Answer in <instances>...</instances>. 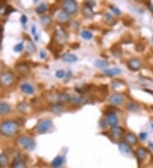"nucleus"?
<instances>
[{"mask_svg": "<svg viewBox=\"0 0 153 168\" xmlns=\"http://www.w3.org/2000/svg\"><path fill=\"white\" fill-rule=\"evenodd\" d=\"M63 8L64 10L68 13L69 15H73L76 14L77 11V3L73 0H67L63 3Z\"/></svg>", "mask_w": 153, "mask_h": 168, "instance_id": "nucleus-4", "label": "nucleus"}, {"mask_svg": "<svg viewBox=\"0 0 153 168\" xmlns=\"http://www.w3.org/2000/svg\"><path fill=\"white\" fill-rule=\"evenodd\" d=\"M20 89L26 94H33L34 93V88L32 86H31L28 83H23L20 86Z\"/></svg>", "mask_w": 153, "mask_h": 168, "instance_id": "nucleus-13", "label": "nucleus"}, {"mask_svg": "<svg viewBox=\"0 0 153 168\" xmlns=\"http://www.w3.org/2000/svg\"><path fill=\"white\" fill-rule=\"evenodd\" d=\"M148 7H149V10L153 13V4H152V3H148Z\"/></svg>", "mask_w": 153, "mask_h": 168, "instance_id": "nucleus-39", "label": "nucleus"}, {"mask_svg": "<svg viewBox=\"0 0 153 168\" xmlns=\"http://www.w3.org/2000/svg\"><path fill=\"white\" fill-rule=\"evenodd\" d=\"M69 18H70V15L68 13H66L65 10L60 11L59 14L57 15V19L60 21H66L69 20Z\"/></svg>", "mask_w": 153, "mask_h": 168, "instance_id": "nucleus-18", "label": "nucleus"}, {"mask_svg": "<svg viewBox=\"0 0 153 168\" xmlns=\"http://www.w3.org/2000/svg\"><path fill=\"white\" fill-rule=\"evenodd\" d=\"M55 76H56L57 78H59V79H62V78H64L65 76H66V72L63 70H59V71H56Z\"/></svg>", "mask_w": 153, "mask_h": 168, "instance_id": "nucleus-31", "label": "nucleus"}, {"mask_svg": "<svg viewBox=\"0 0 153 168\" xmlns=\"http://www.w3.org/2000/svg\"><path fill=\"white\" fill-rule=\"evenodd\" d=\"M62 163H63V158L59 155V156H56V157L53 160V161H52V166H53L54 167L58 168L61 167Z\"/></svg>", "mask_w": 153, "mask_h": 168, "instance_id": "nucleus-20", "label": "nucleus"}, {"mask_svg": "<svg viewBox=\"0 0 153 168\" xmlns=\"http://www.w3.org/2000/svg\"><path fill=\"white\" fill-rule=\"evenodd\" d=\"M128 66L130 70L132 71H139L141 67V61L139 59H131L130 61L128 62Z\"/></svg>", "mask_w": 153, "mask_h": 168, "instance_id": "nucleus-6", "label": "nucleus"}, {"mask_svg": "<svg viewBox=\"0 0 153 168\" xmlns=\"http://www.w3.org/2000/svg\"><path fill=\"white\" fill-rule=\"evenodd\" d=\"M149 148H150V150H152L153 151V144L152 143V142H150V143H149Z\"/></svg>", "mask_w": 153, "mask_h": 168, "instance_id": "nucleus-41", "label": "nucleus"}, {"mask_svg": "<svg viewBox=\"0 0 153 168\" xmlns=\"http://www.w3.org/2000/svg\"><path fill=\"white\" fill-rule=\"evenodd\" d=\"M40 57H41L42 59H44L46 57V54L44 52V51H41V53H40Z\"/></svg>", "mask_w": 153, "mask_h": 168, "instance_id": "nucleus-38", "label": "nucleus"}, {"mask_svg": "<svg viewBox=\"0 0 153 168\" xmlns=\"http://www.w3.org/2000/svg\"><path fill=\"white\" fill-rule=\"evenodd\" d=\"M58 168H62V167H58Z\"/></svg>", "mask_w": 153, "mask_h": 168, "instance_id": "nucleus-45", "label": "nucleus"}, {"mask_svg": "<svg viewBox=\"0 0 153 168\" xmlns=\"http://www.w3.org/2000/svg\"><path fill=\"white\" fill-rule=\"evenodd\" d=\"M83 12H84V14L87 15L88 14H89V15H92L93 14V12H92V8H89V7H85L84 9H83Z\"/></svg>", "mask_w": 153, "mask_h": 168, "instance_id": "nucleus-33", "label": "nucleus"}, {"mask_svg": "<svg viewBox=\"0 0 153 168\" xmlns=\"http://www.w3.org/2000/svg\"><path fill=\"white\" fill-rule=\"evenodd\" d=\"M13 81H14V76L10 72H5L0 76V83L4 86L10 85L13 82Z\"/></svg>", "mask_w": 153, "mask_h": 168, "instance_id": "nucleus-5", "label": "nucleus"}, {"mask_svg": "<svg viewBox=\"0 0 153 168\" xmlns=\"http://www.w3.org/2000/svg\"><path fill=\"white\" fill-rule=\"evenodd\" d=\"M111 10H112V12H113L115 15H120V13H121V11H120L117 8H116V7H111Z\"/></svg>", "mask_w": 153, "mask_h": 168, "instance_id": "nucleus-34", "label": "nucleus"}, {"mask_svg": "<svg viewBox=\"0 0 153 168\" xmlns=\"http://www.w3.org/2000/svg\"><path fill=\"white\" fill-rule=\"evenodd\" d=\"M13 168H27L26 167V164L24 161H15L14 165H13Z\"/></svg>", "mask_w": 153, "mask_h": 168, "instance_id": "nucleus-28", "label": "nucleus"}, {"mask_svg": "<svg viewBox=\"0 0 153 168\" xmlns=\"http://www.w3.org/2000/svg\"><path fill=\"white\" fill-rule=\"evenodd\" d=\"M55 98L53 99V102H55V103L67 102V101H70V99H71V97H70L67 93H59V94L55 95Z\"/></svg>", "mask_w": 153, "mask_h": 168, "instance_id": "nucleus-7", "label": "nucleus"}, {"mask_svg": "<svg viewBox=\"0 0 153 168\" xmlns=\"http://www.w3.org/2000/svg\"><path fill=\"white\" fill-rule=\"evenodd\" d=\"M94 65L99 69H106L109 66V63L105 60H97L94 62Z\"/></svg>", "mask_w": 153, "mask_h": 168, "instance_id": "nucleus-15", "label": "nucleus"}, {"mask_svg": "<svg viewBox=\"0 0 153 168\" xmlns=\"http://www.w3.org/2000/svg\"><path fill=\"white\" fill-rule=\"evenodd\" d=\"M100 127H101L102 128H104V127L107 126L106 121H105V120H101V121H100Z\"/></svg>", "mask_w": 153, "mask_h": 168, "instance_id": "nucleus-37", "label": "nucleus"}, {"mask_svg": "<svg viewBox=\"0 0 153 168\" xmlns=\"http://www.w3.org/2000/svg\"><path fill=\"white\" fill-rule=\"evenodd\" d=\"M70 101L74 103V104H80L83 101V99L82 97H78V96H73L70 99Z\"/></svg>", "mask_w": 153, "mask_h": 168, "instance_id": "nucleus-29", "label": "nucleus"}, {"mask_svg": "<svg viewBox=\"0 0 153 168\" xmlns=\"http://www.w3.org/2000/svg\"><path fill=\"white\" fill-rule=\"evenodd\" d=\"M20 21H21L22 24H26V23L27 22V17L25 15H21V17H20Z\"/></svg>", "mask_w": 153, "mask_h": 168, "instance_id": "nucleus-35", "label": "nucleus"}, {"mask_svg": "<svg viewBox=\"0 0 153 168\" xmlns=\"http://www.w3.org/2000/svg\"><path fill=\"white\" fill-rule=\"evenodd\" d=\"M52 125H53V122L51 120L44 119V120L40 121L38 123V126H37V129H38V133L44 134L47 132H48L49 129L52 127Z\"/></svg>", "mask_w": 153, "mask_h": 168, "instance_id": "nucleus-3", "label": "nucleus"}, {"mask_svg": "<svg viewBox=\"0 0 153 168\" xmlns=\"http://www.w3.org/2000/svg\"><path fill=\"white\" fill-rule=\"evenodd\" d=\"M109 100H110V102L112 105H121L122 103L123 98H122V96L121 94L116 93V94H112L111 96V98H110Z\"/></svg>", "mask_w": 153, "mask_h": 168, "instance_id": "nucleus-9", "label": "nucleus"}, {"mask_svg": "<svg viewBox=\"0 0 153 168\" xmlns=\"http://www.w3.org/2000/svg\"><path fill=\"white\" fill-rule=\"evenodd\" d=\"M0 33H1V27H0Z\"/></svg>", "mask_w": 153, "mask_h": 168, "instance_id": "nucleus-43", "label": "nucleus"}, {"mask_svg": "<svg viewBox=\"0 0 153 168\" xmlns=\"http://www.w3.org/2000/svg\"><path fill=\"white\" fill-rule=\"evenodd\" d=\"M23 48H24L23 43H20V44H16V45L14 47V50H15V52H20V51L23 50Z\"/></svg>", "mask_w": 153, "mask_h": 168, "instance_id": "nucleus-32", "label": "nucleus"}, {"mask_svg": "<svg viewBox=\"0 0 153 168\" xmlns=\"http://www.w3.org/2000/svg\"><path fill=\"white\" fill-rule=\"evenodd\" d=\"M146 136H147L146 133H140V134H139V137H140L141 140H145Z\"/></svg>", "mask_w": 153, "mask_h": 168, "instance_id": "nucleus-36", "label": "nucleus"}, {"mask_svg": "<svg viewBox=\"0 0 153 168\" xmlns=\"http://www.w3.org/2000/svg\"><path fill=\"white\" fill-rule=\"evenodd\" d=\"M118 148H119V150L121 151V153L124 154H129L132 152V150L129 147V145L126 143H123V142H120L118 144Z\"/></svg>", "mask_w": 153, "mask_h": 168, "instance_id": "nucleus-10", "label": "nucleus"}, {"mask_svg": "<svg viewBox=\"0 0 153 168\" xmlns=\"http://www.w3.org/2000/svg\"><path fill=\"white\" fill-rule=\"evenodd\" d=\"M107 122L112 127H116L118 123V118L117 116V115L115 113H109L107 115Z\"/></svg>", "mask_w": 153, "mask_h": 168, "instance_id": "nucleus-8", "label": "nucleus"}, {"mask_svg": "<svg viewBox=\"0 0 153 168\" xmlns=\"http://www.w3.org/2000/svg\"><path fill=\"white\" fill-rule=\"evenodd\" d=\"M106 18H107V20H111L112 17H111V15H110V14H107V15H106Z\"/></svg>", "mask_w": 153, "mask_h": 168, "instance_id": "nucleus-40", "label": "nucleus"}, {"mask_svg": "<svg viewBox=\"0 0 153 168\" xmlns=\"http://www.w3.org/2000/svg\"><path fill=\"white\" fill-rule=\"evenodd\" d=\"M19 143L20 144L27 150H33L36 147V144L35 141L29 137L27 136H23L19 139Z\"/></svg>", "mask_w": 153, "mask_h": 168, "instance_id": "nucleus-2", "label": "nucleus"}, {"mask_svg": "<svg viewBox=\"0 0 153 168\" xmlns=\"http://www.w3.org/2000/svg\"><path fill=\"white\" fill-rule=\"evenodd\" d=\"M8 161H9V159H8L6 154H0V165L5 166V165H7Z\"/></svg>", "mask_w": 153, "mask_h": 168, "instance_id": "nucleus-27", "label": "nucleus"}, {"mask_svg": "<svg viewBox=\"0 0 153 168\" xmlns=\"http://www.w3.org/2000/svg\"><path fill=\"white\" fill-rule=\"evenodd\" d=\"M136 155L139 160H144L147 156V151L144 148H139L136 150Z\"/></svg>", "mask_w": 153, "mask_h": 168, "instance_id": "nucleus-19", "label": "nucleus"}, {"mask_svg": "<svg viewBox=\"0 0 153 168\" xmlns=\"http://www.w3.org/2000/svg\"><path fill=\"white\" fill-rule=\"evenodd\" d=\"M62 61L68 63H74L77 61V57L73 54H66L62 56Z\"/></svg>", "mask_w": 153, "mask_h": 168, "instance_id": "nucleus-14", "label": "nucleus"}, {"mask_svg": "<svg viewBox=\"0 0 153 168\" xmlns=\"http://www.w3.org/2000/svg\"><path fill=\"white\" fill-rule=\"evenodd\" d=\"M81 37H82L83 38L86 39V40H89V39H91L92 37H93V34H92L89 31L85 30L81 32Z\"/></svg>", "mask_w": 153, "mask_h": 168, "instance_id": "nucleus-23", "label": "nucleus"}, {"mask_svg": "<svg viewBox=\"0 0 153 168\" xmlns=\"http://www.w3.org/2000/svg\"><path fill=\"white\" fill-rule=\"evenodd\" d=\"M47 10V7L44 3H41L37 9H36V12L38 14V15H41V14H44Z\"/></svg>", "mask_w": 153, "mask_h": 168, "instance_id": "nucleus-25", "label": "nucleus"}, {"mask_svg": "<svg viewBox=\"0 0 153 168\" xmlns=\"http://www.w3.org/2000/svg\"><path fill=\"white\" fill-rule=\"evenodd\" d=\"M152 129H153V123H152Z\"/></svg>", "mask_w": 153, "mask_h": 168, "instance_id": "nucleus-42", "label": "nucleus"}, {"mask_svg": "<svg viewBox=\"0 0 153 168\" xmlns=\"http://www.w3.org/2000/svg\"><path fill=\"white\" fill-rule=\"evenodd\" d=\"M18 71H19L20 73H22V74H26V73H27V72L29 71V68H28L26 65L22 64V65H19Z\"/></svg>", "mask_w": 153, "mask_h": 168, "instance_id": "nucleus-26", "label": "nucleus"}, {"mask_svg": "<svg viewBox=\"0 0 153 168\" xmlns=\"http://www.w3.org/2000/svg\"><path fill=\"white\" fill-rule=\"evenodd\" d=\"M63 110V106L60 105V104H55L51 106V111L54 113H61V111Z\"/></svg>", "mask_w": 153, "mask_h": 168, "instance_id": "nucleus-22", "label": "nucleus"}, {"mask_svg": "<svg viewBox=\"0 0 153 168\" xmlns=\"http://www.w3.org/2000/svg\"><path fill=\"white\" fill-rule=\"evenodd\" d=\"M31 33H32V35H33V37H34V39H35L36 41H38L39 37H38V32H37V28H36L35 26H32V27H31Z\"/></svg>", "mask_w": 153, "mask_h": 168, "instance_id": "nucleus-30", "label": "nucleus"}, {"mask_svg": "<svg viewBox=\"0 0 153 168\" xmlns=\"http://www.w3.org/2000/svg\"><path fill=\"white\" fill-rule=\"evenodd\" d=\"M10 112V106L5 102H1L0 103V115L5 116V115H8Z\"/></svg>", "mask_w": 153, "mask_h": 168, "instance_id": "nucleus-12", "label": "nucleus"}, {"mask_svg": "<svg viewBox=\"0 0 153 168\" xmlns=\"http://www.w3.org/2000/svg\"><path fill=\"white\" fill-rule=\"evenodd\" d=\"M125 140L128 143V144H135L138 141V137H136V135L133 133H128L126 137H125Z\"/></svg>", "mask_w": 153, "mask_h": 168, "instance_id": "nucleus-11", "label": "nucleus"}, {"mask_svg": "<svg viewBox=\"0 0 153 168\" xmlns=\"http://www.w3.org/2000/svg\"><path fill=\"white\" fill-rule=\"evenodd\" d=\"M51 21H52L51 18L49 16H48V15H44V16H43L41 18V23L44 26H48L51 23Z\"/></svg>", "mask_w": 153, "mask_h": 168, "instance_id": "nucleus-24", "label": "nucleus"}, {"mask_svg": "<svg viewBox=\"0 0 153 168\" xmlns=\"http://www.w3.org/2000/svg\"><path fill=\"white\" fill-rule=\"evenodd\" d=\"M111 133L113 135V137H116V138H118L119 137H121L123 133V129L119 127H113L111 128Z\"/></svg>", "mask_w": 153, "mask_h": 168, "instance_id": "nucleus-17", "label": "nucleus"}, {"mask_svg": "<svg viewBox=\"0 0 153 168\" xmlns=\"http://www.w3.org/2000/svg\"><path fill=\"white\" fill-rule=\"evenodd\" d=\"M19 129L18 124L12 121H7L2 123L0 127V133L4 136H12L17 133Z\"/></svg>", "mask_w": 153, "mask_h": 168, "instance_id": "nucleus-1", "label": "nucleus"}, {"mask_svg": "<svg viewBox=\"0 0 153 168\" xmlns=\"http://www.w3.org/2000/svg\"><path fill=\"white\" fill-rule=\"evenodd\" d=\"M104 72H105V74H107V76H113L120 74L121 70L118 68H109V69H105Z\"/></svg>", "mask_w": 153, "mask_h": 168, "instance_id": "nucleus-16", "label": "nucleus"}, {"mask_svg": "<svg viewBox=\"0 0 153 168\" xmlns=\"http://www.w3.org/2000/svg\"><path fill=\"white\" fill-rule=\"evenodd\" d=\"M152 42H153V37H152Z\"/></svg>", "mask_w": 153, "mask_h": 168, "instance_id": "nucleus-44", "label": "nucleus"}, {"mask_svg": "<svg viewBox=\"0 0 153 168\" xmlns=\"http://www.w3.org/2000/svg\"><path fill=\"white\" fill-rule=\"evenodd\" d=\"M127 108L128 110L132 111V112H138L139 110V105L136 104V103H134V102H130L128 105H127Z\"/></svg>", "mask_w": 153, "mask_h": 168, "instance_id": "nucleus-21", "label": "nucleus"}]
</instances>
